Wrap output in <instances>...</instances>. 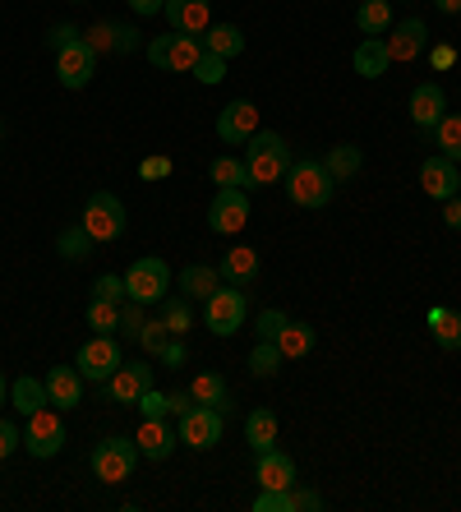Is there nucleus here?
Returning <instances> with one entry per match:
<instances>
[{
	"instance_id": "1",
	"label": "nucleus",
	"mask_w": 461,
	"mask_h": 512,
	"mask_svg": "<svg viewBox=\"0 0 461 512\" xmlns=\"http://www.w3.org/2000/svg\"><path fill=\"white\" fill-rule=\"evenodd\" d=\"M291 162H296L291 143H286L282 134H272V130H259L245 148V171H249L254 185H277V180H286Z\"/></svg>"
},
{
	"instance_id": "2",
	"label": "nucleus",
	"mask_w": 461,
	"mask_h": 512,
	"mask_svg": "<svg viewBox=\"0 0 461 512\" xmlns=\"http://www.w3.org/2000/svg\"><path fill=\"white\" fill-rule=\"evenodd\" d=\"M332 190H337V180L328 176L319 157H296L286 171V199L296 208H323V203H332Z\"/></svg>"
},
{
	"instance_id": "3",
	"label": "nucleus",
	"mask_w": 461,
	"mask_h": 512,
	"mask_svg": "<svg viewBox=\"0 0 461 512\" xmlns=\"http://www.w3.org/2000/svg\"><path fill=\"white\" fill-rule=\"evenodd\" d=\"M245 314H249V296L240 286H217L213 296L203 300V323H208V333L213 337H236L245 328Z\"/></svg>"
},
{
	"instance_id": "4",
	"label": "nucleus",
	"mask_w": 461,
	"mask_h": 512,
	"mask_svg": "<svg viewBox=\"0 0 461 512\" xmlns=\"http://www.w3.org/2000/svg\"><path fill=\"white\" fill-rule=\"evenodd\" d=\"M83 231L93 236V245H107V240L125 236V203H120V194H111V190L88 194V203H83Z\"/></svg>"
},
{
	"instance_id": "5",
	"label": "nucleus",
	"mask_w": 461,
	"mask_h": 512,
	"mask_svg": "<svg viewBox=\"0 0 461 512\" xmlns=\"http://www.w3.org/2000/svg\"><path fill=\"white\" fill-rule=\"evenodd\" d=\"M166 291H171V268H166V259L148 254V259L130 263V273H125V296H130L134 305H162Z\"/></svg>"
},
{
	"instance_id": "6",
	"label": "nucleus",
	"mask_w": 461,
	"mask_h": 512,
	"mask_svg": "<svg viewBox=\"0 0 461 512\" xmlns=\"http://www.w3.org/2000/svg\"><path fill=\"white\" fill-rule=\"evenodd\" d=\"M134 466H139V443L134 439H102L93 448V476L102 485H120V480L134 476Z\"/></svg>"
},
{
	"instance_id": "7",
	"label": "nucleus",
	"mask_w": 461,
	"mask_h": 512,
	"mask_svg": "<svg viewBox=\"0 0 461 512\" xmlns=\"http://www.w3.org/2000/svg\"><path fill=\"white\" fill-rule=\"evenodd\" d=\"M143 51H148V60H153L157 70L190 74L194 65H199V56H203V42L199 37H190V33H166V37H153Z\"/></svg>"
},
{
	"instance_id": "8",
	"label": "nucleus",
	"mask_w": 461,
	"mask_h": 512,
	"mask_svg": "<svg viewBox=\"0 0 461 512\" xmlns=\"http://www.w3.org/2000/svg\"><path fill=\"white\" fill-rule=\"evenodd\" d=\"M120 370V342L116 333H97L79 346V374L93 383H107Z\"/></svg>"
},
{
	"instance_id": "9",
	"label": "nucleus",
	"mask_w": 461,
	"mask_h": 512,
	"mask_svg": "<svg viewBox=\"0 0 461 512\" xmlns=\"http://www.w3.org/2000/svg\"><path fill=\"white\" fill-rule=\"evenodd\" d=\"M97 74V51L88 47V37H74L70 47L56 51V79L65 88H88Z\"/></svg>"
},
{
	"instance_id": "10",
	"label": "nucleus",
	"mask_w": 461,
	"mask_h": 512,
	"mask_svg": "<svg viewBox=\"0 0 461 512\" xmlns=\"http://www.w3.org/2000/svg\"><path fill=\"white\" fill-rule=\"evenodd\" d=\"M208 227L217 236H236L249 227V190H217L208 203Z\"/></svg>"
},
{
	"instance_id": "11",
	"label": "nucleus",
	"mask_w": 461,
	"mask_h": 512,
	"mask_svg": "<svg viewBox=\"0 0 461 512\" xmlns=\"http://www.w3.org/2000/svg\"><path fill=\"white\" fill-rule=\"evenodd\" d=\"M180 443H190V448H199V453L217 448V443H222V411L194 402L190 411L180 416Z\"/></svg>"
},
{
	"instance_id": "12",
	"label": "nucleus",
	"mask_w": 461,
	"mask_h": 512,
	"mask_svg": "<svg viewBox=\"0 0 461 512\" xmlns=\"http://www.w3.org/2000/svg\"><path fill=\"white\" fill-rule=\"evenodd\" d=\"M24 448L33 457H56L60 448H65V420L56 416V411H33L28 416V429H24Z\"/></svg>"
},
{
	"instance_id": "13",
	"label": "nucleus",
	"mask_w": 461,
	"mask_h": 512,
	"mask_svg": "<svg viewBox=\"0 0 461 512\" xmlns=\"http://www.w3.org/2000/svg\"><path fill=\"white\" fill-rule=\"evenodd\" d=\"M254 134H259V107L245 102V97L226 102L222 116H217V139L231 143V148H240V143H249Z\"/></svg>"
},
{
	"instance_id": "14",
	"label": "nucleus",
	"mask_w": 461,
	"mask_h": 512,
	"mask_svg": "<svg viewBox=\"0 0 461 512\" xmlns=\"http://www.w3.org/2000/svg\"><path fill=\"white\" fill-rule=\"evenodd\" d=\"M162 14H166V24H171V33L203 37L213 28V0H166Z\"/></svg>"
},
{
	"instance_id": "15",
	"label": "nucleus",
	"mask_w": 461,
	"mask_h": 512,
	"mask_svg": "<svg viewBox=\"0 0 461 512\" xmlns=\"http://www.w3.org/2000/svg\"><path fill=\"white\" fill-rule=\"evenodd\" d=\"M148 388H153V370H148V360H120V370L107 379V393L116 397L120 406H134Z\"/></svg>"
},
{
	"instance_id": "16",
	"label": "nucleus",
	"mask_w": 461,
	"mask_h": 512,
	"mask_svg": "<svg viewBox=\"0 0 461 512\" xmlns=\"http://www.w3.org/2000/svg\"><path fill=\"white\" fill-rule=\"evenodd\" d=\"M420 185H425V194L429 199H452V194L461 190V171H457V162H452V157H429L425 167H420Z\"/></svg>"
},
{
	"instance_id": "17",
	"label": "nucleus",
	"mask_w": 461,
	"mask_h": 512,
	"mask_svg": "<svg viewBox=\"0 0 461 512\" xmlns=\"http://www.w3.org/2000/svg\"><path fill=\"white\" fill-rule=\"evenodd\" d=\"M388 33L392 37H383V42H388L392 65H397V60H415L420 51L429 47V28L420 24V19H402V24H392Z\"/></svg>"
},
{
	"instance_id": "18",
	"label": "nucleus",
	"mask_w": 461,
	"mask_h": 512,
	"mask_svg": "<svg viewBox=\"0 0 461 512\" xmlns=\"http://www.w3.org/2000/svg\"><path fill=\"white\" fill-rule=\"evenodd\" d=\"M134 443H139V457H148V462H166V457L176 453L180 429H171L166 420H143V429L134 434Z\"/></svg>"
},
{
	"instance_id": "19",
	"label": "nucleus",
	"mask_w": 461,
	"mask_h": 512,
	"mask_svg": "<svg viewBox=\"0 0 461 512\" xmlns=\"http://www.w3.org/2000/svg\"><path fill=\"white\" fill-rule=\"evenodd\" d=\"M47 402L56 406V411H70V406L83 402V374L79 365H56V370H47Z\"/></svg>"
},
{
	"instance_id": "20",
	"label": "nucleus",
	"mask_w": 461,
	"mask_h": 512,
	"mask_svg": "<svg viewBox=\"0 0 461 512\" xmlns=\"http://www.w3.org/2000/svg\"><path fill=\"white\" fill-rule=\"evenodd\" d=\"M448 116V97H443V88L429 79V84H415L411 93V120L420 125V130H434L438 120Z\"/></svg>"
},
{
	"instance_id": "21",
	"label": "nucleus",
	"mask_w": 461,
	"mask_h": 512,
	"mask_svg": "<svg viewBox=\"0 0 461 512\" xmlns=\"http://www.w3.org/2000/svg\"><path fill=\"white\" fill-rule=\"evenodd\" d=\"M217 273H222V282H231V286H249L259 277V254L249 250V245H231V250L222 254V263H217Z\"/></svg>"
},
{
	"instance_id": "22",
	"label": "nucleus",
	"mask_w": 461,
	"mask_h": 512,
	"mask_svg": "<svg viewBox=\"0 0 461 512\" xmlns=\"http://www.w3.org/2000/svg\"><path fill=\"white\" fill-rule=\"evenodd\" d=\"M351 65H355V74H360V79H383V74H388V65H392L388 42H383V37H365V42L355 47Z\"/></svg>"
},
{
	"instance_id": "23",
	"label": "nucleus",
	"mask_w": 461,
	"mask_h": 512,
	"mask_svg": "<svg viewBox=\"0 0 461 512\" xmlns=\"http://www.w3.org/2000/svg\"><path fill=\"white\" fill-rule=\"evenodd\" d=\"M180 296L185 300H208L222 286V273H217L213 263H190V268H180Z\"/></svg>"
},
{
	"instance_id": "24",
	"label": "nucleus",
	"mask_w": 461,
	"mask_h": 512,
	"mask_svg": "<svg viewBox=\"0 0 461 512\" xmlns=\"http://www.w3.org/2000/svg\"><path fill=\"white\" fill-rule=\"evenodd\" d=\"M425 328L434 333V342L443 351H461V310H448V305H434L425 314Z\"/></svg>"
},
{
	"instance_id": "25",
	"label": "nucleus",
	"mask_w": 461,
	"mask_h": 512,
	"mask_svg": "<svg viewBox=\"0 0 461 512\" xmlns=\"http://www.w3.org/2000/svg\"><path fill=\"white\" fill-rule=\"evenodd\" d=\"M259 485L263 489H291L296 485V462L286 453H277V448L259 453Z\"/></svg>"
},
{
	"instance_id": "26",
	"label": "nucleus",
	"mask_w": 461,
	"mask_h": 512,
	"mask_svg": "<svg viewBox=\"0 0 461 512\" xmlns=\"http://www.w3.org/2000/svg\"><path fill=\"white\" fill-rule=\"evenodd\" d=\"M190 397L199 406H217L226 416V406H231V388H226V379L217 370H203V374H194V383H190Z\"/></svg>"
},
{
	"instance_id": "27",
	"label": "nucleus",
	"mask_w": 461,
	"mask_h": 512,
	"mask_svg": "<svg viewBox=\"0 0 461 512\" xmlns=\"http://www.w3.org/2000/svg\"><path fill=\"white\" fill-rule=\"evenodd\" d=\"M323 167H328V176L337 180V185H346V180L360 176V167H365V153H360L355 143H337V148H328Z\"/></svg>"
},
{
	"instance_id": "28",
	"label": "nucleus",
	"mask_w": 461,
	"mask_h": 512,
	"mask_svg": "<svg viewBox=\"0 0 461 512\" xmlns=\"http://www.w3.org/2000/svg\"><path fill=\"white\" fill-rule=\"evenodd\" d=\"M10 406L19 411V416H33V411L51 406V402H47V383L33 379V374H24V379H14V388H10Z\"/></svg>"
},
{
	"instance_id": "29",
	"label": "nucleus",
	"mask_w": 461,
	"mask_h": 512,
	"mask_svg": "<svg viewBox=\"0 0 461 512\" xmlns=\"http://www.w3.org/2000/svg\"><path fill=\"white\" fill-rule=\"evenodd\" d=\"M245 443L254 453H268L272 443H277V416H272L268 406H259V411L245 416Z\"/></svg>"
},
{
	"instance_id": "30",
	"label": "nucleus",
	"mask_w": 461,
	"mask_h": 512,
	"mask_svg": "<svg viewBox=\"0 0 461 512\" xmlns=\"http://www.w3.org/2000/svg\"><path fill=\"white\" fill-rule=\"evenodd\" d=\"M355 24H360V33L365 37H383L392 28V0H360Z\"/></svg>"
},
{
	"instance_id": "31",
	"label": "nucleus",
	"mask_w": 461,
	"mask_h": 512,
	"mask_svg": "<svg viewBox=\"0 0 461 512\" xmlns=\"http://www.w3.org/2000/svg\"><path fill=\"white\" fill-rule=\"evenodd\" d=\"M157 314H162V323H166V333H171V337L194 333V310H190V300H185V296H162Z\"/></svg>"
},
{
	"instance_id": "32",
	"label": "nucleus",
	"mask_w": 461,
	"mask_h": 512,
	"mask_svg": "<svg viewBox=\"0 0 461 512\" xmlns=\"http://www.w3.org/2000/svg\"><path fill=\"white\" fill-rule=\"evenodd\" d=\"M199 42H203V51H213V56H222V60H231V56H240V51H245V33H240L236 24L208 28Z\"/></svg>"
},
{
	"instance_id": "33",
	"label": "nucleus",
	"mask_w": 461,
	"mask_h": 512,
	"mask_svg": "<svg viewBox=\"0 0 461 512\" xmlns=\"http://www.w3.org/2000/svg\"><path fill=\"white\" fill-rule=\"evenodd\" d=\"M213 185L217 190H249L254 180H249V171H245V157H213Z\"/></svg>"
},
{
	"instance_id": "34",
	"label": "nucleus",
	"mask_w": 461,
	"mask_h": 512,
	"mask_svg": "<svg viewBox=\"0 0 461 512\" xmlns=\"http://www.w3.org/2000/svg\"><path fill=\"white\" fill-rule=\"evenodd\" d=\"M277 346H282L286 360H305L309 351H314V328H309V323H286Z\"/></svg>"
},
{
	"instance_id": "35",
	"label": "nucleus",
	"mask_w": 461,
	"mask_h": 512,
	"mask_svg": "<svg viewBox=\"0 0 461 512\" xmlns=\"http://www.w3.org/2000/svg\"><path fill=\"white\" fill-rule=\"evenodd\" d=\"M282 346L277 342H259L254 346V351H249V374H254V379H272V374L282 370Z\"/></svg>"
},
{
	"instance_id": "36",
	"label": "nucleus",
	"mask_w": 461,
	"mask_h": 512,
	"mask_svg": "<svg viewBox=\"0 0 461 512\" xmlns=\"http://www.w3.org/2000/svg\"><path fill=\"white\" fill-rule=\"evenodd\" d=\"M83 319H88V328H93V333H120V305H111V300H97L93 296Z\"/></svg>"
},
{
	"instance_id": "37",
	"label": "nucleus",
	"mask_w": 461,
	"mask_h": 512,
	"mask_svg": "<svg viewBox=\"0 0 461 512\" xmlns=\"http://www.w3.org/2000/svg\"><path fill=\"white\" fill-rule=\"evenodd\" d=\"M434 139H438V148H443V157H452V162H461V116H443L434 125Z\"/></svg>"
},
{
	"instance_id": "38",
	"label": "nucleus",
	"mask_w": 461,
	"mask_h": 512,
	"mask_svg": "<svg viewBox=\"0 0 461 512\" xmlns=\"http://www.w3.org/2000/svg\"><path fill=\"white\" fill-rule=\"evenodd\" d=\"M88 250H93V236L83 231V222L79 227H70V231H60V259L79 263V259H88Z\"/></svg>"
},
{
	"instance_id": "39",
	"label": "nucleus",
	"mask_w": 461,
	"mask_h": 512,
	"mask_svg": "<svg viewBox=\"0 0 461 512\" xmlns=\"http://www.w3.org/2000/svg\"><path fill=\"white\" fill-rule=\"evenodd\" d=\"M194 79H199V84H208V88H213V84H222V79H226V60L222 56H213V51H203V56H199V65H194Z\"/></svg>"
},
{
	"instance_id": "40",
	"label": "nucleus",
	"mask_w": 461,
	"mask_h": 512,
	"mask_svg": "<svg viewBox=\"0 0 461 512\" xmlns=\"http://www.w3.org/2000/svg\"><path fill=\"white\" fill-rule=\"evenodd\" d=\"M254 512H296V494L291 489H263L254 499Z\"/></svg>"
},
{
	"instance_id": "41",
	"label": "nucleus",
	"mask_w": 461,
	"mask_h": 512,
	"mask_svg": "<svg viewBox=\"0 0 461 512\" xmlns=\"http://www.w3.org/2000/svg\"><path fill=\"white\" fill-rule=\"evenodd\" d=\"M286 323H291V319H286L282 310H263L259 319H254V333H259V342H277Z\"/></svg>"
},
{
	"instance_id": "42",
	"label": "nucleus",
	"mask_w": 461,
	"mask_h": 512,
	"mask_svg": "<svg viewBox=\"0 0 461 512\" xmlns=\"http://www.w3.org/2000/svg\"><path fill=\"white\" fill-rule=\"evenodd\" d=\"M93 296H97V300H111V305L130 300V296H125V282H120L116 273H102V277H97V282H93Z\"/></svg>"
},
{
	"instance_id": "43",
	"label": "nucleus",
	"mask_w": 461,
	"mask_h": 512,
	"mask_svg": "<svg viewBox=\"0 0 461 512\" xmlns=\"http://www.w3.org/2000/svg\"><path fill=\"white\" fill-rule=\"evenodd\" d=\"M166 323H162V314H157L153 323H143V333H139V342H143V351H153V356H162V346H166Z\"/></svg>"
},
{
	"instance_id": "44",
	"label": "nucleus",
	"mask_w": 461,
	"mask_h": 512,
	"mask_svg": "<svg viewBox=\"0 0 461 512\" xmlns=\"http://www.w3.org/2000/svg\"><path fill=\"white\" fill-rule=\"evenodd\" d=\"M134 406H139V411H143V420H162L166 411H171V402H166V393H157V388H148V393H143Z\"/></svg>"
},
{
	"instance_id": "45",
	"label": "nucleus",
	"mask_w": 461,
	"mask_h": 512,
	"mask_svg": "<svg viewBox=\"0 0 461 512\" xmlns=\"http://www.w3.org/2000/svg\"><path fill=\"white\" fill-rule=\"evenodd\" d=\"M143 323H148L143 319V305H134V300L130 305H120V337H139Z\"/></svg>"
},
{
	"instance_id": "46",
	"label": "nucleus",
	"mask_w": 461,
	"mask_h": 512,
	"mask_svg": "<svg viewBox=\"0 0 461 512\" xmlns=\"http://www.w3.org/2000/svg\"><path fill=\"white\" fill-rule=\"evenodd\" d=\"M171 171H176V162H171V157H162V153H157V157H143V162H139V176L143 180H166Z\"/></svg>"
},
{
	"instance_id": "47",
	"label": "nucleus",
	"mask_w": 461,
	"mask_h": 512,
	"mask_svg": "<svg viewBox=\"0 0 461 512\" xmlns=\"http://www.w3.org/2000/svg\"><path fill=\"white\" fill-rule=\"evenodd\" d=\"M111 51H139V28L111 24Z\"/></svg>"
},
{
	"instance_id": "48",
	"label": "nucleus",
	"mask_w": 461,
	"mask_h": 512,
	"mask_svg": "<svg viewBox=\"0 0 461 512\" xmlns=\"http://www.w3.org/2000/svg\"><path fill=\"white\" fill-rule=\"evenodd\" d=\"M74 37H83L74 24H56V28H47V47H51V56H56L60 47H70Z\"/></svg>"
},
{
	"instance_id": "49",
	"label": "nucleus",
	"mask_w": 461,
	"mask_h": 512,
	"mask_svg": "<svg viewBox=\"0 0 461 512\" xmlns=\"http://www.w3.org/2000/svg\"><path fill=\"white\" fill-rule=\"evenodd\" d=\"M19 443H24V434H19L10 420H0V462H5V457H14V448H19Z\"/></svg>"
},
{
	"instance_id": "50",
	"label": "nucleus",
	"mask_w": 461,
	"mask_h": 512,
	"mask_svg": "<svg viewBox=\"0 0 461 512\" xmlns=\"http://www.w3.org/2000/svg\"><path fill=\"white\" fill-rule=\"evenodd\" d=\"M162 365H171V370H176V365H185V342H180V337H166Z\"/></svg>"
},
{
	"instance_id": "51",
	"label": "nucleus",
	"mask_w": 461,
	"mask_h": 512,
	"mask_svg": "<svg viewBox=\"0 0 461 512\" xmlns=\"http://www.w3.org/2000/svg\"><path fill=\"white\" fill-rule=\"evenodd\" d=\"M443 222H448L452 231H461V194H452V199H443Z\"/></svg>"
},
{
	"instance_id": "52",
	"label": "nucleus",
	"mask_w": 461,
	"mask_h": 512,
	"mask_svg": "<svg viewBox=\"0 0 461 512\" xmlns=\"http://www.w3.org/2000/svg\"><path fill=\"white\" fill-rule=\"evenodd\" d=\"M291 494H296V512H300V508H323V494H314V489L291 485Z\"/></svg>"
},
{
	"instance_id": "53",
	"label": "nucleus",
	"mask_w": 461,
	"mask_h": 512,
	"mask_svg": "<svg viewBox=\"0 0 461 512\" xmlns=\"http://www.w3.org/2000/svg\"><path fill=\"white\" fill-rule=\"evenodd\" d=\"M166 402H171V411H176V416H185V411L194 406V397H190V388H185V393H166Z\"/></svg>"
},
{
	"instance_id": "54",
	"label": "nucleus",
	"mask_w": 461,
	"mask_h": 512,
	"mask_svg": "<svg viewBox=\"0 0 461 512\" xmlns=\"http://www.w3.org/2000/svg\"><path fill=\"white\" fill-rule=\"evenodd\" d=\"M448 65H457V51H452V47H434V70H448Z\"/></svg>"
},
{
	"instance_id": "55",
	"label": "nucleus",
	"mask_w": 461,
	"mask_h": 512,
	"mask_svg": "<svg viewBox=\"0 0 461 512\" xmlns=\"http://www.w3.org/2000/svg\"><path fill=\"white\" fill-rule=\"evenodd\" d=\"M162 5H166V0H130V10H134V14H157Z\"/></svg>"
},
{
	"instance_id": "56",
	"label": "nucleus",
	"mask_w": 461,
	"mask_h": 512,
	"mask_svg": "<svg viewBox=\"0 0 461 512\" xmlns=\"http://www.w3.org/2000/svg\"><path fill=\"white\" fill-rule=\"evenodd\" d=\"M434 5H438L443 14H461V0H434Z\"/></svg>"
},
{
	"instance_id": "57",
	"label": "nucleus",
	"mask_w": 461,
	"mask_h": 512,
	"mask_svg": "<svg viewBox=\"0 0 461 512\" xmlns=\"http://www.w3.org/2000/svg\"><path fill=\"white\" fill-rule=\"evenodd\" d=\"M0 406H5V379H0Z\"/></svg>"
},
{
	"instance_id": "58",
	"label": "nucleus",
	"mask_w": 461,
	"mask_h": 512,
	"mask_svg": "<svg viewBox=\"0 0 461 512\" xmlns=\"http://www.w3.org/2000/svg\"><path fill=\"white\" fill-rule=\"evenodd\" d=\"M457 194H461V190H457Z\"/></svg>"
}]
</instances>
